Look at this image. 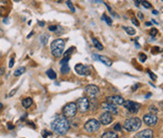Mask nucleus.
I'll return each instance as SVG.
<instances>
[{
	"label": "nucleus",
	"instance_id": "1",
	"mask_svg": "<svg viewBox=\"0 0 163 138\" xmlns=\"http://www.w3.org/2000/svg\"><path fill=\"white\" fill-rule=\"evenodd\" d=\"M51 129L57 135H65L70 129V122L63 115L59 116L51 122Z\"/></svg>",
	"mask_w": 163,
	"mask_h": 138
},
{
	"label": "nucleus",
	"instance_id": "2",
	"mask_svg": "<svg viewBox=\"0 0 163 138\" xmlns=\"http://www.w3.org/2000/svg\"><path fill=\"white\" fill-rule=\"evenodd\" d=\"M65 43L62 38H57V40H54L52 41L51 45V49L54 57H62L63 54V51H65Z\"/></svg>",
	"mask_w": 163,
	"mask_h": 138
},
{
	"label": "nucleus",
	"instance_id": "3",
	"mask_svg": "<svg viewBox=\"0 0 163 138\" xmlns=\"http://www.w3.org/2000/svg\"><path fill=\"white\" fill-rule=\"evenodd\" d=\"M141 124H142V121L139 118H130V119H127L124 123V129L128 132H134L140 129Z\"/></svg>",
	"mask_w": 163,
	"mask_h": 138
},
{
	"label": "nucleus",
	"instance_id": "4",
	"mask_svg": "<svg viewBox=\"0 0 163 138\" xmlns=\"http://www.w3.org/2000/svg\"><path fill=\"white\" fill-rule=\"evenodd\" d=\"M84 128L88 133H94L100 129V122L96 119H90L85 124Z\"/></svg>",
	"mask_w": 163,
	"mask_h": 138
},
{
	"label": "nucleus",
	"instance_id": "5",
	"mask_svg": "<svg viewBox=\"0 0 163 138\" xmlns=\"http://www.w3.org/2000/svg\"><path fill=\"white\" fill-rule=\"evenodd\" d=\"M77 110H78V108H77L76 103H68L65 105L63 109V116L67 118L74 117V116L77 114Z\"/></svg>",
	"mask_w": 163,
	"mask_h": 138
},
{
	"label": "nucleus",
	"instance_id": "6",
	"mask_svg": "<svg viewBox=\"0 0 163 138\" xmlns=\"http://www.w3.org/2000/svg\"><path fill=\"white\" fill-rule=\"evenodd\" d=\"M123 105H124V107H125V109L128 110V112L132 113V114L137 113L141 108V105L139 103H137V102H133V101H130V100L124 101Z\"/></svg>",
	"mask_w": 163,
	"mask_h": 138
},
{
	"label": "nucleus",
	"instance_id": "7",
	"mask_svg": "<svg viewBox=\"0 0 163 138\" xmlns=\"http://www.w3.org/2000/svg\"><path fill=\"white\" fill-rule=\"evenodd\" d=\"M77 108L79 109V111L81 113H86L89 110V105H90V100L87 97H82L78 99L77 102Z\"/></svg>",
	"mask_w": 163,
	"mask_h": 138
},
{
	"label": "nucleus",
	"instance_id": "8",
	"mask_svg": "<svg viewBox=\"0 0 163 138\" xmlns=\"http://www.w3.org/2000/svg\"><path fill=\"white\" fill-rule=\"evenodd\" d=\"M85 92H86V95H87V98L93 99V98H97V96L100 93V90H99V88L95 86V85H88L85 89Z\"/></svg>",
	"mask_w": 163,
	"mask_h": 138
},
{
	"label": "nucleus",
	"instance_id": "9",
	"mask_svg": "<svg viewBox=\"0 0 163 138\" xmlns=\"http://www.w3.org/2000/svg\"><path fill=\"white\" fill-rule=\"evenodd\" d=\"M74 70H76V72L80 76H89L91 74V69L88 67V66L83 65V63H78V65H76Z\"/></svg>",
	"mask_w": 163,
	"mask_h": 138
},
{
	"label": "nucleus",
	"instance_id": "10",
	"mask_svg": "<svg viewBox=\"0 0 163 138\" xmlns=\"http://www.w3.org/2000/svg\"><path fill=\"white\" fill-rule=\"evenodd\" d=\"M143 121L148 126H155L158 122V117L155 114H146L143 117Z\"/></svg>",
	"mask_w": 163,
	"mask_h": 138
},
{
	"label": "nucleus",
	"instance_id": "11",
	"mask_svg": "<svg viewBox=\"0 0 163 138\" xmlns=\"http://www.w3.org/2000/svg\"><path fill=\"white\" fill-rule=\"evenodd\" d=\"M101 107L105 112H109V113H111V114H118L117 106H115V105H113L111 103H108V102H106V103L102 104Z\"/></svg>",
	"mask_w": 163,
	"mask_h": 138
},
{
	"label": "nucleus",
	"instance_id": "12",
	"mask_svg": "<svg viewBox=\"0 0 163 138\" xmlns=\"http://www.w3.org/2000/svg\"><path fill=\"white\" fill-rule=\"evenodd\" d=\"M124 98L121 96H111V97H107V102L111 103L115 106H119V105H123L124 103Z\"/></svg>",
	"mask_w": 163,
	"mask_h": 138
},
{
	"label": "nucleus",
	"instance_id": "13",
	"mask_svg": "<svg viewBox=\"0 0 163 138\" xmlns=\"http://www.w3.org/2000/svg\"><path fill=\"white\" fill-rule=\"evenodd\" d=\"M112 122H113V116L111 113L105 112L100 116V123H102L103 125H108V124Z\"/></svg>",
	"mask_w": 163,
	"mask_h": 138
},
{
	"label": "nucleus",
	"instance_id": "14",
	"mask_svg": "<svg viewBox=\"0 0 163 138\" xmlns=\"http://www.w3.org/2000/svg\"><path fill=\"white\" fill-rule=\"evenodd\" d=\"M134 138H153V131L151 129H145L135 134Z\"/></svg>",
	"mask_w": 163,
	"mask_h": 138
},
{
	"label": "nucleus",
	"instance_id": "15",
	"mask_svg": "<svg viewBox=\"0 0 163 138\" xmlns=\"http://www.w3.org/2000/svg\"><path fill=\"white\" fill-rule=\"evenodd\" d=\"M93 57L95 60H100V62L103 63L104 65H106L107 67H111V66H112V60H110V59H108V57H105V56H100V54H93Z\"/></svg>",
	"mask_w": 163,
	"mask_h": 138
},
{
	"label": "nucleus",
	"instance_id": "16",
	"mask_svg": "<svg viewBox=\"0 0 163 138\" xmlns=\"http://www.w3.org/2000/svg\"><path fill=\"white\" fill-rule=\"evenodd\" d=\"M90 108H91V111H92V112L96 111L97 108H98V100H97L96 98L91 99L90 105H89V109H90Z\"/></svg>",
	"mask_w": 163,
	"mask_h": 138
},
{
	"label": "nucleus",
	"instance_id": "17",
	"mask_svg": "<svg viewBox=\"0 0 163 138\" xmlns=\"http://www.w3.org/2000/svg\"><path fill=\"white\" fill-rule=\"evenodd\" d=\"M92 43H93V45L95 46V48H98L99 51H103V49H104L103 45H102V43H101L98 40H97V38L93 37V38H92Z\"/></svg>",
	"mask_w": 163,
	"mask_h": 138
},
{
	"label": "nucleus",
	"instance_id": "18",
	"mask_svg": "<svg viewBox=\"0 0 163 138\" xmlns=\"http://www.w3.org/2000/svg\"><path fill=\"white\" fill-rule=\"evenodd\" d=\"M102 138H118V134L113 131H108L102 135Z\"/></svg>",
	"mask_w": 163,
	"mask_h": 138
},
{
	"label": "nucleus",
	"instance_id": "19",
	"mask_svg": "<svg viewBox=\"0 0 163 138\" xmlns=\"http://www.w3.org/2000/svg\"><path fill=\"white\" fill-rule=\"evenodd\" d=\"M32 105V99L31 98H25L22 100V106L24 108H29L30 106Z\"/></svg>",
	"mask_w": 163,
	"mask_h": 138
},
{
	"label": "nucleus",
	"instance_id": "20",
	"mask_svg": "<svg viewBox=\"0 0 163 138\" xmlns=\"http://www.w3.org/2000/svg\"><path fill=\"white\" fill-rule=\"evenodd\" d=\"M46 75H48V77L49 79L51 80H56L57 79V74L56 72H54V70H51V69H49V70L46 71Z\"/></svg>",
	"mask_w": 163,
	"mask_h": 138
},
{
	"label": "nucleus",
	"instance_id": "21",
	"mask_svg": "<svg viewBox=\"0 0 163 138\" xmlns=\"http://www.w3.org/2000/svg\"><path fill=\"white\" fill-rule=\"evenodd\" d=\"M48 29L51 30V31H54L56 34H62V27L59 26V25H54V26H49Z\"/></svg>",
	"mask_w": 163,
	"mask_h": 138
},
{
	"label": "nucleus",
	"instance_id": "22",
	"mask_svg": "<svg viewBox=\"0 0 163 138\" xmlns=\"http://www.w3.org/2000/svg\"><path fill=\"white\" fill-rule=\"evenodd\" d=\"M124 30L129 35H134L135 34H136V30H135L133 27H130V26H124L123 27Z\"/></svg>",
	"mask_w": 163,
	"mask_h": 138
},
{
	"label": "nucleus",
	"instance_id": "23",
	"mask_svg": "<svg viewBox=\"0 0 163 138\" xmlns=\"http://www.w3.org/2000/svg\"><path fill=\"white\" fill-rule=\"evenodd\" d=\"M25 71H26V69L24 68V67H20V68H18L17 70H15V72H14V76H15V77L21 76V75H22V74L25 73Z\"/></svg>",
	"mask_w": 163,
	"mask_h": 138
},
{
	"label": "nucleus",
	"instance_id": "24",
	"mask_svg": "<svg viewBox=\"0 0 163 138\" xmlns=\"http://www.w3.org/2000/svg\"><path fill=\"white\" fill-rule=\"evenodd\" d=\"M70 71H71L70 66H68V63H63L62 68H60V72H62L63 74H68Z\"/></svg>",
	"mask_w": 163,
	"mask_h": 138
},
{
	"label": "nucleus",
	"instance_id": "25",
	"mask_svg": "<svg viewBox=\"0 0 163 138\" xmlns=\"http://www.w3.org/2000/svg\"><path fill=\"white\" fill-rule=\"evenodd\" d=\"M141 4H142V6L144 8H147V9H149V8L152 7V5L150 2H148L147 0H143V1H141Z\"/></svg>",
	"mask_w": 163,
	"mask_h": 138
},
{
	"label": "nucleus",
	"instance_id": "26",
	"mask_svg": "<svg viewBox=\"0 0 163 138\" xmlns=\"http://www.w3.org/2000/svg\"><path fill=\"white\" fill-rule=\"evenodd\" d=\"M48 34H42L40 37V43H42V45H45V43H48Z\"/></svg>",
	"mask_w": 163,
	"mask_h": 138
},
{
	"label": "nucleus",
	"instance_id": "27",
	"mask_svg": "<svg viewBox=\"0 0 163 138\" xmlns=\"http://www.w3.org/2000/svg\"><path fill=\"white\" fill-rule=\"evenodd\" d=\"M102 19L106 21L108 25H112V19L110 18L109 16H107V14H104V15H103V17H102Z\"/></svg>",
	"mask_w": 163,
	"mask_h": 138
},
{
	"label": "nucleus",
	"instance_id": "28",
	"mask_svg": "<svg viewBox=\"0 0 163 138\" xmlns=\"http://www.w3.org/2000/svg\"><path fill=\"white\" fill-rule=\"evenodd\" d=\"M67 5H68V7L71 9V12H76V8H74L73 2H71V0H68V1H67Z\"/></svg>",
	"mask_w": 163,
	"mask_h": 138
},
{
	"label": "nucleus",
	"instance_id": "29",
	"mask_svg": "<svg viewBox=\"0 0 163 138\" xmlns=\"http://www.w3.org/2000/svg\"><path fill=\"white\" fill-rule=\"evenodd\" d=\"M105 5H106V7L108 8V11H109L110 13H111V14H112L113 16H114V17H118V15H117V13H116L115 11H113V9H112V8H111V7H110V6H109V5H108L107 3H106V4H105Z\"/></svg>",
	"mask_w": 163,
	"mask_h": 138
},
{
	"label": "nucleus",
	"instance_id": "30",
	"mask_svg": "<svg viewBox=\"0 0 163 138\" xmlns=\"http://www.w3.org/2000/svg\"><path fill=\"white\" fill-rule=\"evenodd\" d=\"M149 34H150L151 37H156L157 34H158V30H157L156 28H152L150 30V32H149Z\"/></svg>",
	"mask_w": 163,
	"mask_h": 138
},
{
	"label": "nucleus",
	"instance_id": "31",
	"mask_svg": "<svg viewBox=\"0 0 163 138\" xmlns=\"http://www.w3.org/2000/svg\"><path fill=\"white\" fill-rule=\"evenodd\" d=\"M140 57H139V60H140V62H145V60H146V56H145V54H140V56H139Z\"/></svg>",
	"mask_w": 163,
	"mask_h": 138
},
{
	"label": "nucleus",
	"instance_id": "32",
	"mask_svg": "<svg viewBox=\"0 0 163 138\" xmlns=\"http://www.w3.org/2000/svg\"><path fill=\"white\" fill-rule=\"evenodd\" d=\"M131 20H132V22H133V23H134V24H135V25H136V26H139V25H140V24H139V21H138L137 19L135 18V17H133V18H132Z\"/></svg>",
	"mask_w": 163,
	"mask_h": 138
},
{
	"label": "nucleus",
	"instance_id": "33",
	"mask_svg": "<svg viewBox=\"0 0 163 138\" xmlns=\"http://www.w3.org/2000/svg\"><path fill=\"white\" fill-rule=\"evenodd\" d=\"M114 130L115 131H120L121 130V125H120V124H116V125L114 126Z\"/></svg>",
	"mask_w": 163,
	"mask_h": 138
},
{
	"label": "nucleus",
	"instance_id": "34",
	"mask_svg": "<svg viewBox=\"0 0 163 138\" xmlns=\"http://www.w3.org/2000/svg\"><path fill=\"white\" fill-rule=\"evenodd\" d=\"M148 73H149V76H150L151 78H152V80H153V81H155V80L157 79V77L154 75V74L152 73V72H148Z\"/></svg>",
	"mask_w": 163,
	"mask_h": 138
},
{
	"label": "nucleus",
	"instance_id": "35",
	"mask_svg": "<svg viewBox=\"0 0 163 138\" xmlns=\"http://www.w3.org/2000/svg\"><path fill=\"white\" fill-rule=\"evenodd\" d=\"M138 17H139L140 20H143V19H144V15H143L141 12H138Z\"/></svg>",
	"mask_w": 163,
	"mask_h": 138
},
{
	"label": "nucleus",
	"instance_id": "36",
	"mask_svg": "<svg viewBox=\"0 0 163 138\" xmlns=\"http://www.w3.org/2000/svg\"><path fill=\"white\" fill-rule=\"evenodd\" d=\"M13 63H14V59H11L9 62V68H12L13 67Z\"/></svg>",
	"mask_w": 163,
	"mask_h": 138
},
{
	"label": "nucleus",
	"instance_id": "37",
	"mask_svg": "<svg viewBox=\"0 0 163 138\" xmlns=\"http://www.w3.org/2000/svg\"><path fill=\"white\" fill-rule=\"evenodd\" d=\"M16 91H17V90H16V89H14V90H12V91H11V92H10V93H9V97H12V96H13V95H14V94L16 93Z\"/></svg>",
	"mask_w": 163,
	"mask_h": 138
},
{
	"label": "nucleus",
	"instance_id": "38",
	"mask_svg": "<svg viewBox=\"0 0 163 138\" xmlns=\"http://www.w3.org/2000/svg\"><path fill=\"white\" fill-rule=\"evenodd\" d=\"M7 127H8V129H9V130H12V129L14 128V126L11 125L10 123H8V124H7Z\"/></svg>",
	"mask_w": 163,
	"mask_h": 138
},
{
	"label": "nucleus",
	"instance_id": "39",
	"mask_svg": "<svg viewBox=\"0 0 163 138\" xmlns=\"http://www.w3.org/2000/svg\"><path fill=\"white\" fill-rule=\"evenodd\" d=\"M142 1V0H135V4H136V6H139V3Z\"/></svg>",
	"mask_w": 163,
	"mask_h": 138
},
{
	"label": "nucleus",
	"instance_id": "40",
	"mask_svg": "<svg viewBox=\"0 0 163 138\" xmlns=\"http://www.w3.org/2000/svg\"><path fill=\"white\" fill-rule=\"evenodd\" d=\"M51 133H49V132H43V138H46V135H51Z\"/></svg>",
	"mask_w": 163,
	"mask_h": 138
},
{
	"label": "nucleus",
	"instance_id": "41",
	"mask_svg": "<svg viewBox=\"0 0 163 138\" xmlns=\"http://www.w3.org/2000/svg\"><path fill=\"white\" fill-rule=\"evenodd\" d=\"M139 86H140L139 84H137V85H135V86H133V91H136V90H137V88L139 87Z\"/></svg>",
	"mask_w": 163,
	"mask_h": 138
},
{
	"label": "nucleus",
	"instance_id": "42",
	"mask_svg": "<svg viewBox=\"0 0 163 138\" xmlns=\"http://www.w3.org/2000/svg\"><path fill=\"white\" fill-rule=\"evenodd\" d=\"M94 2H97V3H102L103 2V0H93Z\"/></svg>",
	"mask_w": 163,
	"mask_h": 138
},
{
	"label": "nucleus",
	"instance_id": "43",
	"mask_svg": "<svg viewBox=\"0 0 163 138\" xmlns=\"http://www.w3.org/2000/svg\"><path fill=\"white\" fill-rule=\"evenodd\" d=\"M39 25H40V26H43V25H45V21H39Z\"/></svg>",
	"mask_w": 163,
	"mask_h": 138
},
{
	"label": "nucleus",
	"instance_id": "44",
	"mask_svg": "<svg viewBox=\"0 0 163 138\" xmlns=\"http://www.w3.org/2000/svg\"><path fill=\"white\" fill-rule=\"evenodd\" d=\"M3 22H4V23H7V22H8V18H4V19H3Z\"/></svg>",
	"mask_w": 163,
	"mask_h": 138
},
{
	"label": "nucleus",
	"instance_id": "45",
	"mask_svg": "<svg viewBox=\"0 0 163 138\" xmlns=\"http://www.w3.org/2000/svg\"><path fill=\"white\" fill-rule=\"evenodd\" d=\"M0 1H1L2 3H4V4H6V3H7V0H0Z\"/></svg>",
	"mask_w": 163,
	"mask_h": 138
},
{
	"label": "nucleus",
	"instance_id": "46",
	"mask_svg": "<svg viewBox=\"0 0 163 138\" xmlns=\"http://www.w3.org/2000/svg\"><path fill=\"white\" fill-rule=\"evenodd\" d=\"M145 25H146V26H150V25H151V22H146V23H145Z\"/></svg>",
	"mask_w": 163,
	"mask_h": 138
},
{
	"label": "nucleus",
	"instance_id": "47",
	"mask_svg": "<svg viewBox=\"0 0 163 138\" xmlns=\"http://www.w3.org/2000/svg\"><path fill=\"white\" fill-rule=\"evenodd\" d=\"M2 108H3V104L0 103V110H2Z\"/></svg>",
	"mask_w": 163,
	"mask_h": 138
},
{
	"label": "nucleus",
	"instance_id": "48",
	"mask_svg": "<svg viewBox=\"0 0 163 138\" xmlns=\"http://www.w3.org/2000/svg\"><path fill=\"white\" fill-rule=\"evenodd\" d=\"M153 14H158V11H156V10H154V11H153Z\"/></svg>",
	"mask_w": 163,
	"mask_h": 138
},
{
	"label": "nucleus",
	"instance_id": "49",
	"mask_svg": "<svg viewBox=\"0 0 163 138\" xmlns=\"http://www.w3.org/2000/svg\"><path fill=\"white\" fill-rule=\"evenodd\" d=\"M14 1H19V0H14Z\"/></svg>",
	"mask_w": 163,
	"mask_h": 138
}]
</instances>
